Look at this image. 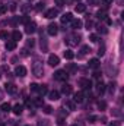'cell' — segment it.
I'll use <instances>...</instances> for the list:
<instances>
[{
    "label": "cell",
    "mask_w": 124,
    "mask_h": 126,
    "mask_svg": "<svg viewBox=\"0 0 124 126\" xmlns=\"http://www.w3.org/2000/svg\"><path fill=\"white\" fill-rule=\"evenodd\" d=\"M32 73L37 76V78H41L42 73H44V67H42V62H39L38 59L32 63Z\"/></svg>",
    "instance_id": "obj_1"
},
{
    "label": "cell",
    "mask_w": 124,
    "mask_h": 126,
    "mask_svg": "<svg viewBox=\"0 0 124 126\" xmlns=\"http://www.w3.org/2000/svg\"><path fill=\"white\" fill-rule=\"evenodd\" d=\"M64 41L67 46H77L80 43V35L79 34H70L64 38Z\"/></svg>",
    "instance_id": "obj_2"
},
{
    "label": "cell",
    "mask_w": 124,
    "mask_h": 126,
    "mask_svg": "<svg viewBox=\"0 0 124 126\" xmlns=\"http://www.w3.org/2000/svg\"><path fill=\"white\" fill-rule=\"evenodd\" d=\"M67 78H69V73H67L66 70H57V72L54 73V79H56V81L64 82V81H67Z\"/></svg>",
    "instance_id": "obj_3"
},
{
    "label": "cell",
    "mask_w": 124,
    "mask_h": 126,
    "mask_svg": "<svg viewBox=\"0 0 124 126\" xmlns=\"http://www.w3.org/2000/svg\"><path fill=\"white\" fill-rule=\"evenodd\" d=\"M37 31V24L34 22V21H29L28 24H25V32L26 34H34V32Z\"/></svg>",
    "instance_id": "obj_4"
},
{
    "label": "cell",
    "mask_w": 124,
    "mask_h": 126,
    "mask_svg": "<svg viewBox=\"0 0 124 126\" xmlns=\"http://www.w3.org/2000/svg\"><path fill=\"white\" fill-rule=\"evenodd\" d=\"M15 75H16V76H19V78L26 76V67H25V66H22V64L16 66V67H15Z\"/></svg>",
    "instance_id": "obj_5"
},
{
    "label": "cell",
    "mask_w": 124,
    "mask_h": 126,
    "mask_svg": "<svg viewBox=\"0 0 124 126\" xmlns=\"http://www.w3.org/2000/svg\"><path fill=\"white\" fill-rule=\"evenodd\" d=\"M47 32H48V35H51V37H54V35H57V32H59V27H57V24H50L48 27H47Z\"/></svg>",
    "instance_id": "obj_6"
},
{
    "label": "cell",
    "mask_w": 124,
    "mask_h": 126,
    "mask_svg": "<svg viewBox=\"0 0 124 126\" xmlns=\"http://www.w3.org/2000/svg\"><path fill=\"white\" fill-rule=\"evenodd\" d=\"M79 85H80L83 90H91V88H92V82H91L89 79H86V78L79 79Z\"/></svg>",
    "instance_id": "obj_7"
},
{
    "label": "cell",
    "mask_w": 124,
    "mask_h": 126,
    "mask_svg": "<svg viewBox=\"0 0 124 126\" xmlns=\"http://www.w3.org/2000/svg\"><path fill=\"white\" fill-rule=\"evenodd\" d=\"M48 64L50 66H59L60 64V59H59V56H56V54H50L48 56Z\"/></svg>",
    "instance_id": "obj_8"
},
{
    "label": "cell",
    "mask_w": 124,
    "mask_h": 126,
    "mask_svg": "<svg viewBox=\"0 0 124 126\" xmlns=\"http://www.w3.org/2000/svg\"><path fill=\"white\" fill-rule=\"evenodd\" d=\"M59 15V9H48L47 12H45V18H48V19H54L56 16Z\"/></svg>",
    "instance_id": "obj_9"
},
{
    "label": "cell",
    "mask_w": 124,
    "mask_h": 126,
    "mask_svg": "<svg viewBox=\"0 0 124 126\" xmlns=\"http://www.w3.org/2000/svg\"><path fill=\"white\" fill-rule=\"evenodd\" d=\"M4 88H6V91H7L9 94H12V95L18 93V88H16V85H15V84H10V82H9V84H6V85H4Z\"/></svg>",
    "instance_id": "obj_10"
},
{
    "label": "cell",
    "mask_w": 124,
    "mask_h": 126,
    "mask_svg": "<svg viewBox=\"0 0 124 126\" xmlns=\"http://www.w3.org/2000/svg\"><path fill=\"white\" fill-rule=\"evenodd\" d=\"M73 93V87L72 85H69V84H64L62 87V94H64V95H70Z\"/></svg>",
    "instance_id": "obj_11"
},
{
    "label": "cell",
    "mask_w": 124,
    "mask_h": 126,
    "mask_svg": "<svg viewBox=\"0 0 124 126\" xmlns=\"http://www.w3.org/2000/svg\"><path fill=\"white\" fill-rule=\"evenodd\" d=\"M72 19H73V15H72V13H64L60 21H62L63 25H66V24H70V22H72Z\"/></svg>",
    "instance_id": "obj_12"
},
{
    "label": "cell",
    "mask_w": 124,
    "mask_h": 126,
    "mask_svg": "<svg viewBox=\"0 0 124 126\" xmlns=\"http://www.w3.org/2000/svg\"><path fill=\"white\" fill-rule=\"evenodd\" d=\"M70 24H72V28H73V30H80V28H82V25H83L80 19H74V18L72 19V22H70Z\"/></svg>",
    "instance_id": "obj_13"
},
{
    "label": "cell",
    "mask_w": 124,
    "mask_h": 126,
    "mask_svg": "<svg viewBox=\"0 0 124 126\" xmlns=\"http://www.w3.org/2000/svg\"><path fill=\"white\" fill-rule=\"evenodd\" d=\"M83 100H85V94L82 91H79V93L74 94V98H73L74 103H83Z\"/></svg>",
    "instance_id": "obj_14"
},
{
    "label": "cell",
    "mask_w": 124,
    "mask_h": 126,
    "mask_svg": "<svg viewBox=\"0 0 124 126\" xmlns=\"http://www.w3.org/2000/svg\"><path fill=\"white\" fill-rule=\"evenodd\" d=\"M67 73H74L76 70H77V67H76V64L74 63H69L67 66H66V69H64Z\"/></svg>",
    "instance_id": "obj_15"
},
{
    "label": "cell",
    "mask_w": 124,
    "mask_h": 126,
    "mask_svg": "<svg viewBox=\"0 0 124 126\" xmlns=\"http://www.w3.org/2000/svg\"><path fill=\"white\" fill-rule=\"evenodd\" d=\"M96 93L99 95H102L105 93V84H104V82H98V84H96Z\"/></svg>",
    "instance_id": "obj_16"
},
{
    "label": "cell",
    "mask_w": 124,
    "mask_h": 126,
    "mask_svg": "<svg viewBox=\"0 0 124 126\" xmlns=\"http://www.w3.org/2000/svg\"><path fill=\"white\" fill-rule=\"evenodd\" d=\"M48 98H50L51 101H57V100L60 98V93H59V91H51V93H48Z\"/></svg>",
    "instance_id": "obj_17"
},
{
    "label": "cell",
    "mask_w": 124,
    "mask_h": 126,
    "mask_svg": "<svg viewBox=\"0 0 124 126\" xmlns=\"http://www.w3.org/2000/svg\"><path fill=\"white\" fill-rule=\"evenodd\" d=\"M12 38H13V41H15V43H18L19 40H22V32L18 31V30H16V31H13V32H12Z\"/></svg>",
    "instance_id": "obj_18"
},
{
    "label": "cell",
    "mask_w": 124,
    "mask_h": 126,
    "mask_svg": "<svg viewBox=\"0 0 124 126\" xmlns=\"http://www.w3.org/2000/svg\"><path fill=\"white\" fill-rule=\"evenodd\" d=\"M4 47H6V50H7V51H12V50H15V48H16V43H15L13 40H12V41H7Z\"/></svg>",
    "instance_id": "obj_19"
},
{
    "label": "cell",
    "mask_w": 124,
    "mask_h": 126,
    "mask_svg": "<svg viewBox=\"0 0 124 126\" xmlns=\"http://www.w3.org/2000/svg\"><path fill=\"white\" fill-rule=\"evenodd\" d=\"M69 110H76V103L73 100H66V104H64Z\"/></svg>",
    "instance_id": "obj_20"
},
{
    "label": "cell",
    "mask_w": 124,
    "mask_h": 126,
    "mask_svg": "<svg viewBox=\"0 0 124 126\" xmlns=\"http://www.w3.org/2000/svg\"><path fill=\"white\" fill-rule=\"evenodd\" d=\"M12 110H13V113H15V114H18V116H19V114L24 111V106H22V104H16V106H13V109H12Z\"/></svg>",
    "instance_id": "obj_21"
},
{
    "label": "cell",
    "mask_w": 124,
    "mask_h": 126,
    "mask_svg": "<svg viewBox=\"0 0 124 126\" xmlns=\"http://www.w3.org/2000/svg\"><path fill=\"white\" fill-rule=\"evenodd\" d=\"M74 10H76L77 13H83V12L86 10V4H82V3H77V4H76V7H74Z\"/></svg>",
    "instance_id": "obj_22"
},
{
    "label": "cell",
    "mask_w": 124,
    "mask_h": 126,
    "mask_svg": "<svg viewBox=\"0 0 124 126\" xmlns=\"http://www.w3.org/2000/svg\"><path fill=\"white\" fill-rule=\"evenodd\" d=\"M96 16H98V19H105L107 18V9H99L96 12Z\"/></svg>",
    "instance_id": "obj_23"
},
{
    "label": "cell",
    "mask_w": 124,
    "mask_h": 126,
    "mask_svg": "<svg viewBox=\"0 0 124 126\" xmlns=\"http://www.w3.org/2000/svg\"><path fill=\"white\" fill-rule=\"evenodd\" d=\"M0 110H1L3 113H9V111L12 110V107H10V104H9V103H3V104L0 106Z\"/></svg>",
    "instance_id": "obj_24"
},
{
    "label": "cell",
    "mask_w": 124,
    "mask_h": 126,
    "mask_svg": "<svg viewBox=\"0 0 124 126\" xmlns=\"http://www.w3.org/2000/svg\"><path fill=\"white\" fill-rule=\"evenodd\" d=\"M37 93L41 95H45L48 93V90H47V85H38V90H37Z\"/></svg>",
    "instance_id": "obj_25"
},
{
    "label": "cell",
    "mask_w": 124,
    "mask_h": 126,
    "mask_svg": "<svg viewBox=\"0 0 124 126\" xmlns=\"http://www.w3.org/2000/svg\"><path fill=\"white\" fill-rule=\"evenodd\" d=\"M88 53H91L89 46H83V47L80 48V54H79V57H83V56H85V54H88Z\"/></svg>",
    "instance_id": "obj_26"
},
{
    "label": "cell",
    "mask_w": 124,
    "mask_h": 126,
    "mask_svg": "<svg viewBox=\"0 0 124 126\" xmlns=\"http://www.w3.org/2000/svg\"><path fill=\"white\" fill-rule=\"evenodd\" d=\"M89 67L98 69V67H99V60H98V59H91V60H89Z\"/></svg>",
    "instance_id": "obj_27"
},
{
    "label": "cell",
    "mask_w": 124,
    "mask_h": 126,
    "mask_svg": "<svg viewBox=\"0 0 124 126\" xmlns=\"http://www.w3.org/2000/svg\"><path fill=\"white\" fill-rule=\"evenodd\" d=\"M34 106H37V107H42L44 106V100L41 98V97H38V98H34Z\"/></svg>",
    "instance_id": "obj_28"
},
{
    "label": "cell",
    "mask_w": 124,
    "mask_h": 126,
    "mask_svg": "<svg viewBox=\"0 0 124 126\" xmlns=\"http://www.w3.org/2000/svg\"><path fill=\"white\" fill-rule=\"evenodd\" d=\"M74 57V53L72 51V50H66L64 51V59H67V60H72Z\"/></svg>",
    "instance_id": "obj_29"
},
{
    "label": "cell",
    "mask_w": 124,
    "mask_h": 126,
    "mask_svg": "<svg viewBox=\"0 0 124 126\" xmlns=\"http://www.w3.org/2000/svg\"><path fill=\"white\" fill-rule=\"evenodd\" d=\"M41 50L42 51H47V40L41 35Z\"/></svg>",
    "instance_id": "obj_30"
},
{
    "label": "cell",
    "mask_w": 124,
    "mask_h": 126,
    "mask_svg": "<svg viewBox=\"0 0 124 126\" xmlns=\"http://www.w3.org/2000/svg\"><path fill=\"white\" fill-rule=\"evenodd\" d=\"M44 9H45V4H44V3H38L37 7H35L37 12H41V10H44Z\"/></svg>",
    "instance_id": "obj_31"
},
{
    "label": "cell",
    "mask_w": 124,
    "mask_h": 126,
    "mask_svg": "<svg viewBox=\"0 0 124 126\" xmlns=\"http://www.w3.org/2000/svg\"><path fill=\"white\" fill-rule=\"evenodd\" d=\"M29 21H31V19H29V18H28L26 15H24L22 18H19V22H22V24H28Z\"/></svg>",
    "instance_id": "obj_32"
},
{
    "label": "cell",
    "mask_w": 124,
    "mask_h": 126,
    "mask_svg": "<svg viewBox=\"0 0 124 126\" xmlns=\"http://www.w3.org/2000/svg\"><path fill=\"white\" fill-rule=\"evenodd\" d=\"M89 40H91L92 43H98V40H99V37H98L96 34H91V35H89Z\"/></svg>",
    "instance_id": "obj_33"
},
{
    "label": "cell",
    "mask_w": 124,
    "mask_h": 126,
    "mask_svg": "<svg viewBox=\"0 0 124 126\" xmlns=\"http://www.w3.org/2000/svg\"><path fill=\"white\" fill-rule=\"evenodd\" d=\"M21 9H22V12H24V13H26V12H29V10H31V4H24Z\"/></svg>",
    "instance_id": "obj_34"
},
{
    "label": "cell",
    "mask_w": 124,
    "mask_h": 126,
    "mask_svg": "<svg viewBox=\"0 0 124 126\" xmlns=\"http://www.w3.org/2000/svg\"><path fill=\"white\" fill-rule=\"evenodd\" d=\"M105 107H107L105 101H98V109L99 110H105Z\"/></svg>",
    "instance_id": "obj_35"
},
{
    "label": "cell",
    "mask_w": 124,
    "mask_h": 126,
    "mask_svg": "<svg viewBox=\"0 0 124 126\" xmlns=\"http://www.w3.org/2000/svg\"><path fill=\"white\" fill-rule=\"evenodd\" d=\"M108 90H110V93L112 94V93L115 91V82H111V84L108 85Z\"/></svg>",
    "instance_id": "obj_36"
},
{
    "label": "cell",
    "mask_w": 124,
    "mask_h": 126,
    "mask_svg": "<svg viewBox=\"0 0 124 126\" xmlns=\"http://www.w3.org/2000/svg\"><path fill=\"white\" fill-rule=\"evenodd\" d=\"M44 113L45 114H50V113H53V109L50 106H44Z\"/></svg>",
    "instance_id": "obj_37"
},
{
    "label": "cell",
    "mask_w": 124,
    "mask_h": 126,
    "mask_svg": "<svg viewBox=\"0 0 124 126\" xmlns=\"http://www.w3.org/2000/svg\"><path fill=\"white\" fill-rule=\"evenodd\" d=\"M7 37H9V34L6 31H0V38L1 40H7Z\"/></svg>",
    "instance_id": "obj_38"
},
{
    "label": "cell",
    "mask_w": 124,
    "mask_h": 126,
    "mask_svg": "<svg viewBox=\"0 0 124 126\" xmlns=\"http://www.w3.org/2000/svg\"><path fill=\"white\" fill-rule=\"evenodd\" d=\"M105 54V47L102 46V47H99V50H98V56H104Z\"/></svg>",
    "instance_id": "obj_39"
},
{
    "label": "cell",
    "mask_w": 124,
    "mask_h": 126,
    "mask_svg": "<svg viewBox=\"0 0 124 126\" xmlns=\"http://www.w3.org/2000/svg\"><path fill=\"white\" fill-rule=\"evenodd\" d=\"M6 12H7V6L0 4V15H1V13H6Z\"/></svg>",
    "instance_id": "obj_40"
},
{
    "label": "cell",
    "mask_w": 124,
    "mask_h": 126,
    "mask_svg": "<svg viewBox=\"0 0 124 126\" xmlns=\"http://www.w3.org/2000/svg\"><path fill=\"white\" fill-rule=\"evenodd\" d=\"M34 46H35V41H34L32 38H31V40H28V41H26V47H31V48H32Z\"/></svg>",
    "instance_id": "obj_41"
},
{
    "label": "cell",
    "mask_w": 124,
    "mask_h": 126,
    "mask_svg": "<svg viewBox=\"0 0 124 126\" xmlns=\"http://www.w3.org/2000/svg\"><path fill=\"white\" fill-rule=\"evenodd\" d=\"M38 126H50V122L48 120H39Z\"/></svg>",
    "instance_id": "obj_42"
},
{
    "label": "cell",
    "mask_w": 124,
    "mask_h": 126,
    "mask_svg": "<svg viewBox=\"0 0 124 126\" xmlns=\"http://www.w3.org/2000/svg\"><path fill=\"white\" fill-rule=\"evenodd\" d=\"M57 125H59V126H64V125H66V122H64V119H63V117H59V119H57Z\"/></svg>",
    "instance_id": "obj_43"
},
{
    "label": "cell",
    "mask_w": 124,
    "mask_h": 126,
    "mask_svg": "<svg viewBox=\"0 0 124 126\" xmlns=\"http://www.w3.org/2000/svg\"><path fill=\"white\" fill-rule=\"evenodd\" d=\"M29 88H31V91L37 93V90H38V85H37V84H31V85H29Z\"/></svg>",
    "instance_id": "obj_44"
},
{
    "label": "cell",
    "mask_w": 124,
    "mask_h": 126,
    "mask_svg": "<svg viewBox=\"0 0 124 126\" xmlns=\"http://www.w3.org/2000/svg\"><path fill=\"white\" fill-rule=\"evenodd\" d=\"M92 27H93V22L92 21H88V22H86V30H91Z\"/></svg>",
    "instance_id": "obj_45"
},
{
    "label": "cell",
    "mask_w": 124,
    "mask_h": 126,
    "mask_svg": "<svg viewBox=\"0 0 124 126\" xmlns=\"http://www.w3.org/2000/svg\"><path fill=\"white\" fill-rule=\"evenodd\" d=\"M25 104H26V107H28V109H31V107H34V103H32L31 100H26V103H25Z\"/></svg>",
    "instance_id": "obj_46"
},
{
    "label": "cell",
    "mask_w": 124,
    "mask_h": 126,
    "mask_svg": "<svg viewBox=\"0 0 124 126\" xmlns=\"http://www.w3.org/2000/svg\"><path fill=\"white\" fill-rule=\"evenodd\" d=\"M56 1V4H59V6H63V4H66V0H54Z\"/></svg>",
    "instance_id": "obj_47"
},
{
    "label": "cell",
    "mask_w": 124,
    "mask_h": 126,
    "mask_svg": "<svg viewBox=\"0 0 124 126\" xmlns=\"http://www.w3.org/2000/svg\"><path fill=\"white\" fill-rule=\"evenodd\" d=\"M98 1H99V0H88V4H91V6H95V4H98Z\"/></svg>",
    "instance_id": "obj_48"
},
{
    "label": "cell",
    "mask_w": 124,
    "mask_h": 126,
    "mask_svg": "<svg viewBox=\"0 0 124 126\" xmlns=\"http://www.w3.org/2000/svg\"><path fill=\"white\" fill-rule=\"evenodd\" d=\"M9 9H10V10H15V9H16V1H12L10 6H9Z\"/></svg>",
    "instance_id": "obj_49"
},
{
    "label": "cell",
    "mask_w": 124,
    "mask_h": 126,
    "mask_svg": "<svg viewBox=\"0 0 124 126\" xmlns=\"http://www.w3.org/2000/svg\"><path fill=\"white\" fill-rule=\"evenodd\" d=\"M98 32H102V34H107V30H105L104 27H101V25H99V27H98Z\"/></svg>",
    "instance_id": "obj_50"
},
{
    "label": "cell",
    "mask_w": 124,
    "mask_h": 126,
    "mask_svg": "<svg viewBox=\"0 0 124 126\" xmlns=\"http://www.w3.org/2000/svg\"><path fill=\"white\" fill-rule=\"evenodd\" d=\"M99 76H101V72H99V70H96V72L93 73V78H96V79H99Z\"/></svg>",
    "instance_id": "obj_51"
},
{
    "label": "cell",
    "mask_w": 124,
    "mask_h": 126,
    "mask_svg": "<svg viewBox=\"0 0 124 126\" xmlns=\"http://www.w3.org/2000/svg\"><path fill=\"white\" fill-rule=\"evenodd\" d=\"M104 1V4H107V6H110L111 3H112V0H102Z\"/></svg>",
    "instance_id": "obj_52"
},
{
    "label": "cell",
    "mask_w": 124,
    "mask_h": 126,
    "mask_svg": "<svg viewBox=\"0 0 124 126\" xmlns=\"http://www.w3.org/2000/svg\"><path fill=\"white\" fill-rule=\"evenodd\" d=\"M105 19H107V24H108V25H111V24H112V21H111L110 18H105Z\"/></svg>",
    "instance_id": "obj_53"
},
{
    "label": "cell",
    "mask_w": 124,
    "mask_h": 126,
    "mask_svg": "<svg viewBox=\"0 0 124 126\" xmlns=\"http://www.w3.org/2000/svg\"><path fill=\"white\" fill-rule=\"evenodd\" d=\"M111 126H120V122H114V123H111Z\"/></svg>",
    "instance_id": "obj_54"
},
{
    "label": "cell",
    "mask_w": 124,
    "mask_h": 126,
    "mask_svg": "<svg viewBox=\"0 0 124 126\" xmlns=\"http://www.w3.org/2000/svg\"><path fill=\"white\" fill-rule=\"evenodd\" d=\"M1 119H3V111L0 110V120H1Z\"/></svg>",
    "instance_id": "obj_55"
},
{
    "label": "cell",
    "mask_w": 124,
    "mask_h": 126,
    "mask_svg": "<svg viewBox=\"0 0 124 126\" xmlns=\"http://www.w3.org/2000/svg\"><path fill=\"white\" fill-rule=\"evenodd\" d=\"M1 98H3V93H1V90H0V101H1Z\"/></svg>",
    "instance_id": "obj_56"
},
{
    "label": "cell",
    "mask_w": 124,
    "mask_h": 126,
    "mask_svg": "<svg viewBox=\"0 0 124 126\" xmlns=\"http://www.w3.org/2000/svg\"><path fill=\"white\" fill-rule=\"evenodd\" d=\"M0 126H4V123H0Z\"/></svg>",
    "instance_id": "obj_57"
},
{
    "label": "cell",
    "mask_w": 124,
    "mask_h": 126,
    "mask_svg": "<svg viewBox=\"0 0 124 126\" xmlns=\"http://www.w3.org/2000/svg\"><path fill=\"white\" fill-rule=\"evenodd\" d=\"M28 1H34V0H28Z\"/></svg>",
    "instance_id": "obj_58"
},
{
    "label": "cell",
    "mask_w": 124,
    "mask_h": 126,
    "mask_svg": "<svg viewBox=\"0 0 124 126\" xmlns=\"http://www.w3.org/2000/svg\"><path fill=\"white\" fill-rule=\"evenodd\" d=\"M72 126H77V125H72Z\"/></svg>",
    "instance_id": "obj_59"
},
{
    "label": "cell",
    "mask_w": 124,
    "mask_h": 126,
    "mask_svg": "<svg viewBox=\"0 0 124 126\" xmlns=\"http://www.w3.org/2000/svg\"><path fill=\"white\" fill-rule=\"evenodd\" d=\"M0 78H1V75H0Z\"/></svg>",
    "instance_id": "obj_60"
},
{
    "label": "cell",
    "mask_w": 124,
    "mask_h": 126,
    "mask_svg": "<svg viewBox=\"0 0 124 126\" xmlns=\"http://www.w3.org/2000/svg\"><path fill=\"white\" fill-rule=\"evenodd\" d=\"M110 126H111V125H110Z\"/></svg>",
    "instance_id": "obj_61"
}]
</instances>
